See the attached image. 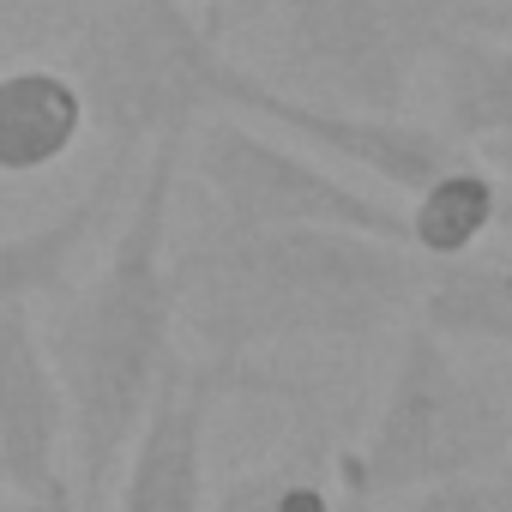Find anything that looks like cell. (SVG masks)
Listing matches in <instances>:
<instances>
[{"instance_id": "obj_6", "label": "cell", "mask_w": 512, "mask_h": 512, "mask_svg": "<svg viewBox=\"0 0 512 512\" xmlns=\"http://www.w3.org/2000/svg\"><path fill=\"white\" fill-rule=\"evenodd\" d=\"M187 151L223 229H356L410 247L404 199L356 187L326 157L253 133L241 115H205L187 133Z\"/></svg>"}, {"instance_id": "obj_15", "label": "cell", "mask_w": 512, "mask_h": 512, "mask_svg": "<svg viewBox=\"0 0 512 512\" xmlns=\"http://www.w3.org/2000/svg\"><path fill=\"white\" fill-rule=\"evenodd\" d=\"M205 512H350V494L338 482V452L314 434L247 476L223 482Z\"/></svg>"}, {"instance_id": "obj_7", "label": "cell", "mask_w": 512, "mask_h": 512, "mask_svg": "<svg viewBox=\"0 0 512 512\" xmlns=\"http://www.w3.org/2000/svg\"><path fill=\"white\" fill-rule=\"evenodd\" d=\"M241 392H284V386L229 356H199V362L175 356L121 452V470H115L121 488H109L115 512H205L211 416L223 398H241Z\"/></svg>"}, {"instance_id": "obj_13", "label": "cell", "mask_w": 512, "mask_h": 512, "mask_svg": "<svg viewBox=\"0 0 512 512\" xmlns=\"http://www.w3.org/2000/svg\"><path fill=\"white\" fill-rule=\"evenodd\" d=\"M404 223H410V253H422L428 266H452L464 253H482V241L500 223L512 229V187L488 163L464 157L404 199Z\"/></svg>"}, {"instance_id": "obj_19", "label": "cell", "mask_w": 512, "mask_h": 512, "mask_svg": "<svg viewBox=\"0 0 512 512\" xmlns=\"http://www.w3.org/2000/svg\"><path fill=\"white\" fill-rule=\"evenodd\" d=\"M350 512H374V506H356V500H350Z\"/></svg>"}, {"instance_id": "obj_11", "label": "cell", "mask_w": 512, "mask_h": 512, "mask_svg": "<svg viewBox=\"0 0 512 512\" xmlns=\"http://www.w3.org/2000/svg\"><path fill=\"white\" fill-rule=\"evenodd\" d=\"M91 133L85 91L67 67H7L0 73V181L43 175Z\"/></svg>"}, {"instance_id": "obj_12", "label": "cell", "mask_w": 512, "mask_h": 512, "mask_svg": "<svg viewBox=\"0 0 512 512\" xmlns=\"http://www.w3.org/2000/svg\"><path fill=\"white\" fill-rule=\"evenodd\" d=\"M133 169H139V163L109 157V163L97 169V181H91L67 211H55L49 223H37V229H25V235H7V241H0V314H13V308H25V302H37V296H55V290L67 284L79 247L109 223V205H115V193L133 181Z\"/></svg>"}, {"instance_id": "obj_3", "label": "cell", "mask_w": 512, "mask_h": 512, "mask_svg": "<svg viewBox=\"0 0 512 512\" xmlns=\"http://www.w3.org/2000/svg\"><path fill=\"white\" fill-rule=\"evenodd\" d=\"M109 157L139 163L163 133L229 115L235 61L187 0H109L79 31L73 67Z\"/></svg>"}, {"instance_id": "obj_9", "label": "cell", "mask_w": 512, "mask_h": 512, "mask_svg": "<svg viewBox=\"0 0 512 512\" xmlns=\"http://www.w3.org/2000/svg\"><path fill=\"white\" fill-rule=\"evenodd\" d=\"M0 482L13 494L67 482V398L25 308L0 314Z\"/></svg>"}, {"instance_id": "obj_16", "label": "cell", "mask_w": 512, "mask_h": 512, "mask_svg": "<svg viewBox=\"0 0 512 512\" xmlns=\"http://www.w3.org/2000/svg\"><path fill=\"white\" fill-rule=\"evenodd\" d=\"M404 512H512V458L482 476H458V482L404 494Z\"/></svg>"}, {"instance_id": "obj_5", "label": "cell", "mask_w": 512, "mask_h": 512, "mask_svg": "<svg viewBox=\"0 0 512 512\" xmlns=\"http://www.w3.org/2000/svg\"><path fill=\"white\" fill-rule=\"evenodd\" d=\"M290 67L350 109L398 115L410 73L458 37H512L500 0H272Z\"/></svg>"}, {"instance_id": "obj_4", "label": "cell", "mask_w": 512, "mask_h": 512, "mask_svg": "<svg viewBox=\"0 0 512 512\" xmlns=\"http://www.w3.org/2000/svg\"><path fill=\"white\" fill-rule=\"evenodd\" d=\"M512 458V404L488 392L446 338L428 326H404L398 368L374 410L362 446L338 452V482L356 506H386L458 476H482Z\"/></svg>"}, {"instance_id": "obj_8", "label": "cell", "mask_w": 512, "mask_h": 512, "mask_svg": "<svg viewBox=\"0 0 512 512\" xmlns=\"http://www.w3.org/2000/svg\"><path fill=\"white\" fill-rule=\"evenodd\" d=\"M229 115L284 127L290 139L314 145L326 163L356 169V175H374L380 193H392V199H410L440 169H452V163L470 157L440 127H416L404 115L350 109V103H326V97H302V91H278L266 79H253L247 67H235V79H229Z\"/></svg>"}, {"instance_id": "obj_2", "label": "cell", "mask_w": 512, "mask_h": 512, "mask_svg": "<svg viewBox=\"0 0 512 512\" xmlns=\"http://www.w3.org/2000/svg\"><path fill=\"white\" fill-rule=\"evenodd\" d=\"M187 163V133H163L133 169V205L103 253V266L43 332L67 398V446L79 464V500L97 512L115 488L121 452L163 386L175 350V278H169V217Z\"/></svg>"}, {"instance_id": "obj_1", "label": "cell", "mask_w": 512, "mask_h": 512, "mask_svg": "<svg viewBox=\"0 0 512 512\" xmlns=\"http://www.w3.org/2000/svg\"><path fill=\"white\" fill-rule=\"evenodd\" d=\"M428 260L356 229H211L181 260L175 326L205 356L247 362L272 344H368L416 320Z\"/></svg>"}, {"instance_id": "obj_18", "label": "cell", "mask_w": 512, "mask_h": 512, "mask_svg": "<svg viewBox=\"0 0 512 512\" xmlns=\"http://www.w3.org/2000/svg\"><path fill=\"white\" fill-rule=\"evenodd\" d=\"M0 512H85V500L73 494V482H61V488H43V494H13V500H0Z\"/></svg>"}, {"instance_id": "obj_17", "label": "cell", "mask_w": 512, "mask_h": 512, "mask_svg": "<svg viewBox=\"0 0 512 512\" xmlns=\"http://www.w3.org/2000/svg\"><path fill=\"white\" fill-rule=\"evenodd\" d=\"M266 7H272V0H205V25L223 37V31H235V25L266 19Z\"/></svg>"}, {"instance_id": "obj_10", "label": "cell", "mask_w": 512, "mask_h": 512, "mask_svg": "<svg viewBox=\"0 0 512 512\" xmlns=\"http://www.w3.org/2000/svg\"><path fill=\"white\" fill-rule=\"evenodd\" d=\"M440 133L494 175H512V37H458L434 55Z\"/></svg>"}, {"instance_id": "obj_14", "label": "cell", "mask_w": 512, "mask_h": 512, "mask_svg": "<svg viewBox=\"0 0 512 512\" xmlns=\"http://www.w3.org/2000/svg\"><path fill=\"white\" fill-rule=\"evenodd\" d=\"M416 326L446 344H488L512 356V253H464L428 272Z\"/></svg>"}]
</instances>
